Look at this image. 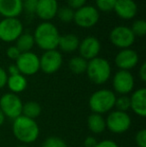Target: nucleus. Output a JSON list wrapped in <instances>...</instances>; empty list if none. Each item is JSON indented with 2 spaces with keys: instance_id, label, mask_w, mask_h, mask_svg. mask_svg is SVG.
Segmentation results:
<instances>
[{
  "instance_id": "bb28decb",
  "label": "nucleus",
  "mask_w": 146,
  "mask_h": 147,
  "mask_svg": "<svg viewBox=\"0 0 146 147\" xmlns=\"http://www.w3.org/2000/svg\"><path fill=\"white\" fill-rule=\"evenodd\" d=\"M114 107H116L117 110L127 112L128 109H130V97L127 95H120L116 97Z\"/></svg>"
},
{
  "instance_id": "c85d7f7f",
  "label": "nucleus",
  "mask_w": 146,
  "mask_h": 147,
  "mask_svg": "<svg viewBox=\"0 0 146 147\" xmlns=\"http://www.w3.org/2000/svg\"><path fill=\"white\" fill-rule=\"evenodd\" d=\"M41 147H68L66 142L57 136H50L47 137L42 143Z\"/></svg>"
},
{
  "instance_id": "473e14b6",
  "label": "nucleus",
  "mask_w": 146,
  "mask_h": 147,
  "mask_svg": "<svg viewBox=\"0 0 146 147\" xmlns=\"http://www.w3.org/2000/svg\"><path fill=\"white\" fill-rule=\"evenodd\" d=\"M86 1L87 0H66L68 7L72 8L73 10H77L82 6L86 5Z\"/></svg>"
},
{
  "instance_id": "423d86ee",
  "label": "nucleus",
  "mask_w": 146,
  "mask_h": 147,
  "mask_svg": "<svg viewBox=\"0 0 146 147\" xmlns=\"http://www.w3.org/2000/svg\"><path fill=\"white\" fill-rule=\"evenodd\" d=\"M100 13L95 6L84 5L74 11L73 21L82 28H90L98 23Z\"/></svg>"
},
{
  "instance_id": "6ab92c4d",
  "label": "nucleus",
  "mask_w": 146,
  "mask_h": 147,
  "mask_svg": "<svg viewBox=\"0 0 146 147\" xmlns=\"http://www.w3.org/2000/svg\"><path fill=\"white\" fill-rule=\"evenodd\" d=\"M79 42H80L79 38L75 34H71L70 33V34H65L62 35V36L60 35L58 47L63 52L71 53L78 49Z\"/></svg>"
},
{
  "instance_id": "f704fd0d",
  "label": "nucleus",
  "mask_w": 146,
  "mask_h": 147,
  "mask_svg": "<svg viewBox=\"0 0 146 147\" xmlns=\"http://www.w3.org/2000/svg\"><path fill=\"white\" fill-rule=\"evenodd\" d=\"M98 141L93 136H87L84 140V147H95L97 145Z\"/></svg>"
},
{
  "instance_id": "9b49d317",
  "label": "nucleus",
  "mask_w": 146,
  "mask_h": 147,
  "mask_svg": "<svg viewBox=\"0 0 146 147\" xmlns=\"http://www.w3.org/2000/svg\"><path fill=\"white\" fill-rule=\"evenodd\" d=\"M62 55L56 49L45 51L42 56L39 57L40 70H42L46 74H53L57 72L62 66Z\"/></svg>"
},
{
  "instance_id": "6e6552de",
  "label": "nucleus",
  "mask_w": 146,
  "mask_h": 147,
  "mask_svg": "<svg viewBox=\"0 0 146 147\" xmlns=\"http://www.w3.org/2000/svg\"><path fill=\"white\" fill-rule=\"evenodd\" d=\"M105 122L106 127L115 134L124 133L131 126V118L128 113L119 110L110 112L105 119Z\"/></svg>"
},
{
  "instance_id": "aec40b11",
  "label": "nucleus",
  "mask_w": 146,
  "mask_h": 147,
  "mask_svg": "<svg viewBox=\"0 0 146 147\" xmlns=\"http://www.w3.org/2000/svg\"><path fill=\"white\" fill-rule=\"evenodd\" d=\"M6 85L10 89L11 93L18 94V93L23 92L27 87V79L22 74H16V75L8 76L7 83Z\"/></svg>"
},
{
  "instance_id": "b1692460",
  "label": "nucleus",
  "mask_w": 146,
  "mask_h": 147,
  "mask_svg": "<svg viewBox=\"0 0 146 147\" xmlns=\"http://www.w3.org/2000/svg\"><path fill=\"white\" fill-rule=\"evenodd\" d=\"M88 61L82 58L81 56H74L69 60L68 67L70 71L74 74H82L86 72Z\"/></svg>"
},
{
  "instance_id": "c756f323",
  "label": "nucleus",
  "mask_w": 146,
  "mask_h": 147,
  "mask_svg": "<svg viewBox=\"0 0 146 147\" xmlns=\"http://www.w3.org/2000/svg\"><path fill=\"white\" fill-rule=\"evenodd\" d=\"M37 3L38 0H23V10L30 14L35 13Z\"/></svg>"
},
{
  "instance_id": "0eeeda50",
  "label": "nucleus",
  "mask_w": 146,
  "mask_h": 147,
  "mask_svg": "<svg viewBox=\"0 0 146 147\" xmlns=\"http://www.w3.org/2000/svg\"><path fill=\"white\" fill-rule=\"evenodd\" d=\"M22 106L23 103L17 94L9 92L0 97V109L5 117L14 120L15 118L21 116Z\"/></svg>"
},
{
  "instance_id": "4be33fe9",
  "label": "nucleus",
  "mask_w": 146,
  "mask_h": 147,
  "mask_svg": "<svg viewBox=\"0 0 146 147\" xmlns=\"http://www.w3.org/2000/svg\"><path fill=\"white\" fill-rule=\"evenodd\" d=\"M34 44V37L30 33H22L16 40L15 46L18 48V50L21 53L23 52H29L33 48Z\"/></svg>"
},
{
  "instance_id": "9d476101",
  "label": "nucleus",
  "mask_w": 146,
  "mask_h": 147,
  "mask_svg": "<svg viewBox=\"0 0 146 147\" xmlns=\"http://www.w3.org/2000/svg\"><path fill=\"white\" fill-rule=\"evenodd\" d=\"M15 65L17 66L19 73L24 76L34 75L40 70L39 57L31 51L21 53L16 60Z\"/></svg>"
},
{
  "instance_id": "4c0bfd02",
  "label": "nucleus",
  "mask_w": 146,
  "mask_h": 147,
  "mask_svg": "<svg viewBox=\"0 0 146 147\" xmlns=\"http://www.w3.org/2000/svg\"><path fill=\"white\" fill-rule=\"evenodd\" d=\"M7 74H9L8 76H11V75H16V74H19V70H18L17 66L15 64H12L8 67V72Z\"/></svg>"
},
{
  "instance_id": "f8f14e48",
  "label": "nucleus",
  "mask_w": 146,
  "mask_h": 147,
  "mask_svg": "<svg viewBox=\"0 0 146 147\" xmlns=\"http://www.w3.org/2000/svg\"><path fill=\"white\" fill-rule=\"evenodd\" d=\"M112 85L115 92L120 95H127L132 92L135 85L134 77L130 71L126 70H119L115 73L112 80Z\"/></svg>"
},
{
  "instance_id": "c9c22d12",
  "label": "nucleus",
  "mask_w": 146,
  "mask_h": 147,
  "mask_svg": "<svg viewBox=\"0 0 146 147\" xmlns=\"http://www.w3.org/2000/svg\"><path fill=\"white\" fill-rule=\"evenodd\" d=\"M95 147H119L116 142L112 141V140H102L97 143Z\"/></svg>"
},
{
  "instance_id": "1a4fd4ad",
  "label": "nucleus",
  "mask_w": 146,
  "mask_h": 147,
  "mask_svg": "<svg viewBox=\"0 0 146 147\" xmlns=\"http://www.w3.org/2000/svg\"><path fill=\"white\" fill-rule=\"evenodd\" d=\"M109 39L114 46L120 49L130 48L135 41V36L128 26H116L109 33Z\"/></svg>"
},
{
  "instance_id": "4468645a",
  "label": "nucleus",
  "mask_w": 146,
  "mask_h": 147,
  "mask_svg": "<svg viewBox=\"0 0 146 147\" xmlns=\"http://www.w3.org/2000/svg\"><path fill=\"white\" fill-rule=\"evenodd\" d=\"M138 53L131 48L121 49L115 56V64L120 70L129 71L138 64Z\"/></svg>"
},
{
  "instance_id": "7c9ffc66",
  "label": "nucleus",
  "mask_w": 146,
  "mask_h": 147,
  "mask_svg": "<svg viewBox=\"0 0 146 147\" xmlns=\"http://www.w3.org/2000/svg\"><path fill=\"white\" fill-rule=\"evenodd\" d=\"M135 142L138 147H146V130L141 129L135 135Z\"/></svg>"
},
{
  "instance_id": "e433bc0d",
  "label": "nucleus",
  "mask_w": 146,
  "mask_h": 147,
  "mask_svg": "<svg viewBox=\"0 0 146 147\" xmlns=\"http://www.w3.org/2000/svg\"><path fill=\"white\" fill-rule=\"evenodd\" d=\"M139 77L142 80L143 82L146 81V63H142V65L140 66V69H139Z\"/></svg>"
},
{
  "instance_id": "412c9836",
  "label": "nucleus",
  "mask_w": 146,
  "mask_h": 147,
  "mask_svg": "<svg viewBox=\"0 0 146 147\" xmlns=\"http://www.w3.org/2000/svg\"><path fill=\"white\" fill-rule=\"evenodd\" d=\"M88 129L94 134H100L106 129V122L102 115L92 113L87 118Z\"/></svg>"
},
{
  "instance_id": "f03ea898",
  "label": "nucleus",
  "mask_w": 146,
  "mask_h": 147,
  "mask_svg": "<svg viewBox=\"0 0 146 147\" xmlns=\"http://www.w3.org/2000/svg\"><path fill=\"white\" fill-rule=\"evenodd\" d=\"M12 131L18 141L29 144L36 141L39 136V126L34 119L19 116L13 120Z\"/></svg>"
},
{
  "instance_id": "39448f33",
  "label": "nucleus",
  "mask_w": 146,
  "mask_h": 147,
  "mask_svg": "<svg viewBox=\"0 0 146 147\" xmlns=\"http://www.w3.org/2000/svg\"><path fill=\"white\" fill-rule=\"evenodd\" d=\"M23 33V24L18 18H3L0 21V40L13 42Z\"/></svg>"
},
{
  "instance_id": "2eb2a0df",
  "label": "nucleus",
  "mask_w": 146,
  "mask_h": 147,
  "mask_svg": "<svg viewBox=\"0 0 146 147\" xmlns=\"http://www.w3.org/2000/svg\"><path fill=\"white\" fill-rule=\"evenodd\" d=\"M58 8L57 0H38L35 14L44 22H48L56 16Z\"/></svg>"
},
{
  "instance_id": "7ed1b4c3",
  "label": "nucleus",
  "mask_w": 146,
  "mask_h": 147,
  "mask_svg": "<svg viewBox=\"0 0 146 147\" xmlns=\"http://www.w3.org/2000/svg\"><path fill=\"white\" fill-rule=\"evenodd\" d=\"M86 74L91 82L101 85L104 84L111 76V65L108 60L102 57H95L88 61Z\"/></svg>"
},
{
  "instance_id": "72a5a7b5",
  "label": "nucleus",
  "mask_w": 146,
  "mask_h": 147,
  "mask_svg": "<svg viewBox=\"0 0 146 147\" xmlns=\"http://www.w3.org/2000/svg\"><path fill=\"white\" fill-rule=\"evenodd\" d=\"M7 79H8V74L6 72L5 69L0 66V89L3 88L4 86L7 83Z\"/></svg>"
},
{
  "instance_id": "a878e982",
  "label": "nucleus",
  "mask_w": 146,
  "mask_h": 147,
  "mask_svg": "<svg viewBox=\"0 0 146 147\" xmlns=\"http://www.w3.org/2000/svg\"><path fill=\"white\" fill-rule=\"evenodd\" d=\"M132 33L134 34V36L138 37H143L146 34V22L143 19H138L135 20L133 22L132 26L130 27Z\"/></svg>"
},
{
  "instance_id": "cd10ccee",
  "label": "nucleus",
  "mask_w": 146,
  "mask_h": 147,
  "mask_svg": "<svg viewBox=\"0 0 146 147\" xmlns=\"http://www.w3.org/2000/svg\"><path fill=\"white\" fill-rule=\"evenodd\" d=\"M117 0H95V7L98 11L109 12L114 9Z\"/></svg>"
},
{
  "instance_id": "58836bf2",
  "label": "nucleus",
  "mask_w": 146,
  "mask_h": 147,
  "mask_svg": "<svg viewBox=\"0 0 146 147\" xmlns=\"http://www.w3.org/2000/svg\"><path fill=\"white\" fill-rule=\"evenodd\" d=\"M4 121H5V116H4L3 112H2L1 109H0V126L4 123Z\"/></svg>"
},
{
  "instance_id": "393cba45",
  "label": "nucleus",
  "mask_w": 146,
  "mask_h": 147,
  "mask_svg": "<svg viewBox=\"0 0 146 147\" xmlns=\"http://www.w3.org/2000/svg\"><path fill=\"white\" fill-rule=\"evenodd\" d=\"M56 16H58L59 19L64 23H69V22L73 21L74 10L68 6H63V7L58 8Z\"/></svg>"
},
{
  "instance_id": "dca6fc26",
  "label": "nucleus",
  "mask_w": 146,
  "mask_h": 147,
  "mask_svg": "<svg viewBox=\"0 0 146 147\" xmlns=\"http://www.w3.org/2000/svg\"><path fill=\"white\" fill-rule=\"evenodd\" d=\"M113 10L121 19L130 20L136 16L138 6L134 0H117Z\"/></svg>"
},
{
  "instance_id": "f3484780",
  "label": "nucleus",
  "mask_w": 146,
  "mask_h": 147,
  "mask_svg": "<svg viewBox=\"0 0 146 147\" xmlns=\"http://www.w3.org/2000/svg\"><path fill=\"white\" fill-rule=\"evenodd\" d=\"M23 11V0H0V15L17 18Z\"/></svg>"
},
{
  "instance_id": "5701e85b",
  "label": "nucleus",
  "mask_w": 146,
  "mask_h": 147,
  "mask_svg": "<svg viewBox=\"0 0 146 147\" xmlns=\"http://www.w3.org/2000/svg\"><path fill=\"white\" fill-rule=\"evenodd\" d=\"M42 112L41 105L36 101H28L26 103H23L22 106V116H25L30 119H34L39 117Z\"/></svg>"
},
{
  "instance_id": "f257e3e1",
  "label": "nucleus",
  "mask_w": 146,
  "mask_h": 147,
  "mask_svg": "<svg viewBox=\"0 0 146 147\" xmlns=\"http://www.w3.org/2000/svg\"><path fill=\"white\" fill-rule=\"evenodd\" d=\"M34 42L44 51L54 50L58 47L60 34L57 27L51 22H42L34 31Z\"/></svg>"
},
{
  "instance_id": "2f4dec72",
  "label": "nucleus",
  "mask_w": 146,
  "mask_h": 147,
  "mask_svg": "<svg viewBox=\"0 0 146 147\" xmlns=\"http://www.w3.org/2000/svg\"><path fill=\"white\" fill-rule=\"evenodd\" d=\"M20 54H21V52L18 50V48L15 45H14V46H9L7 48V50H6V55H7L8 58L15 60V61L17 60L18 57L20 56Z\"/></svg>"
},
{
  "instance_id": "a211bd4d",
  "label": "nucleus",
  "mask_w": 146,
  "mask_h": 147,
  "mask_svg": "<svg viewBox=\"0 0 146 147\" xmlns=\"http://www.w3.org/2000/svg\"><path fill=\"white\" fill-rule=\"evenodd\" d=\"M130 108L138 116H146V89L144 87L132 92L130 96Z\"/></svg>"
},
{
  "instance_id": "ddd939ff",
  "label": "nucleus",
  "mask_w": 146,
  "mask_h": 147,
  "mask_svg": "<svg viewBox=\"0 0 146 147\" xmlns=\"http://www.w3.org/2000/svg\"><path fill=\"white\" fill-rule=\"evenodd\" d=\"M101 49L100 41L94 36H87L82 41L79 42L78 51H79V56L84 58L87 61L98 57V54Z\"/></svg>"
},
{
  "instance_id": "ea45409f",
  "label": "nucleus",
  "mask_w": 146,
  "mask_h": 147,
  "mask_svg": "<svg viewBox=\"0 0 146 147\" xmlns=\"http://www.w3.org/2000/svg\"><path fill=\"white\" fill-rule=\"evenodd\" d=\"M17 147H28V146H25V145H21V146H17Z\"/></svg>"
},
{
  "instance_id": "20e7f679",
  "label": "nucleus",
  "mask_w": 146,
  "mask_h": 147,
  "mask_svg": "<svg viewBox=\"0 0 146 147\" xmlns=\"http://www.w3.org/2000/svg\"><path fill=\"white\" fill-rule=\"evenodd\" d=\"M116 96L110 89H100L93 93L89 98V108L92 113L104 114L114 107Z\"/></svg>"
}]
</instances>
